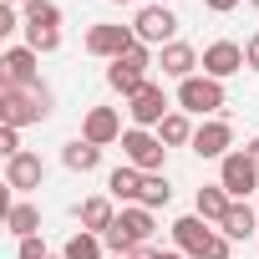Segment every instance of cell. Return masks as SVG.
<instances>
[{
  "label": "cell",
  "instance_id": "1",
  "mask_svg": "<svg viewBox=\"0 0 259 259\" xmlns=\"http://www.w3.org/2000/svg\"><path fill=\"white\" fill-rule=\"evenodd\" d=\"M51 117V87L36 81V87H0V122L6 127H31V122H46Z\"/></svg>",
  "mask_w": 259,
  "mask_h": 259
},
{
  "label": "cell",
  "instance_id": "2",
  "mask_svg": "<svg viewBox=\"0 0 259 259\" xmlns=\"http://www.w3.org/2000/svg\"><path fill=\"white\" fill-rule=\"evenodd\" d=\"M153 229H158V224H153V208L127 203V208L117 213V224H112L102 239H107V249H112V254H122V259H127L133 249H143V244L153 239Z\"/></svg>",
  "mask_w": 259,
  "mask_h": 259
},
{
  "label": "cell",
  "instance_id": "3",
  "mask_svg": "<svg viewBox=\"0 0 259 259\" xmlns=\"http://www.w3.org/2000/svg\"><path fill=\"white\" fill-rule=\"evenodd\" d=\"M173 244H178L188 259H229V239H224L219 229H208L198 213H188V219L173 224Z\"/></svg>",
  "mask_w": 259,
  "mask_h": 259
},
{
  "label": "cell",
  "instance_id": "4",
  "mask_svg": "<svg viewBox=\"0 0 259 259\" xmlns=\"http://www.w3.org/2000/svg\"><path fill=\"white\" fill-rule=\"evenodd\" d=\"M122 153H127V163H133L138 173H163L168 143L158 133H148V127H127V133H122Z\"/></svg>",
  "mask_w": 259,
  "mask_h": 259
},
{
  "label": "cell",
  "instance_id": "5",
  "mask_svg": "<svg viewBox=\"0 0 259 259\" xmlns=\"http://www.w3.org/2000/svg\"><path fill=\"white\" fill-rule=\"evenodd\" d=\"M178 112H198V117L224 112V81H213V76H188V81H178Z\"/></svg>",
  "mask_w": 259,
  "mask_h": 259
},
{
  "label": "cell",
  "instance_id": "6",
  "mask_svg": "<svg viewBox=\"0 0 259 259\" xmlns=\"http://www.w3.org/2000/svg\"><path fill=\"white\" fill-rule=\"evenodd\" d=\"M219 183H224V193H229L234 203H244V198L259 188V168H254V158H249V153H229V158L219 163Z\"/></svg>",
  "mask_w": 259,
  "mask_h": 259
},
{
  "label": "cell",
  "instance_id": "7",
  "mask_svg": "<svg viewBox=\"0 0 259 259\" xmlns=\"http://www.w3.org/2000/svg\"><path fill=\"white\" fill-rule=\"evenodd\" d=\"M173 31H178V16H173L168 6H143L138 21H133V36H138L143 46H158V51L173 41Z\"/></svg>",
  "mask_w": 259,
  "mask_h": 259
},
{
  "label": "cell",
  "instance_id": "8",
  "mask_svg": "<svg viewBox=\"0 0 259 259\" xmlns=\"http://www.w3.org/2000/svg\"><path fill=\"white\" fill-rule=\"evenodd\" d=\"M133 46H138L133 26H112V21H102V26L87 31V51H92V56H107V61H122Z\"/></svg>",
  "mask_w": 259,
  "mask_h": 259
},
{
  "label": "cell",
  "instance_id": "9",
  "mask_svg": "<svg viewBox=\"0 0 259 259\" xmlns=\"http://www.w3.org/2000/svg\"><path fill=\"white\" fill-rule=\"evenodd\" d=\"M127 117H133V127H158L168 117V92L158 81H148L138 97H127Z\"/></svg>",
  "mask_w": 259,
  "mask_h": 259
},
{
  "label": "cell",
  "instance_id": "10",
  "mask_svg": "<svg viewBox=\"0 0 259 259\" xmlns=\"http://www.w3.org/2000/svg\"><path fill=\"white\" fill-rule=\"evenodd\" d=\"M188 148H193L198 158H219V163H224V158H229V148H234V127H229L224 117H208L198 133H193V143H188Z\"/></svg>",
  "mask_w": 259,
  "mask_h": 259
},
{
  "label": "cell",
  "instance_id": "11",
  "mask_svg": "<svg viewBox=\"0 0 259 259\" xmlns=\"http://www.w3.org/2000/svg\"><path fill=\"white\" fill-rule=\"evenodd\" d=\"M234 71H244V46H239V41H213V46H203V76L224 81V76H234Z\"/></svg>",
  "mask_w": 259,
  "mask_h": 259
},
{
  "label": "cell",
  "instance_id": "12",
  "mask_svg": "<svg viewBox=\"0 0 259 259\" xmlns=\"http://www.w3.org/2000/svg\"><path fill=\"white\" fill-rule=\"evenodd\" d=\"M41 178H46L41 153H16V158H6V188L31 193V188H41Z\"/></svg>",
  "mask_w": 259,
  "mask_h": 259
},
{
  "label": "cell",
  "instance_id": "13",
  "mask_svg": "<svg viewBox=\"0 0 259 259\" xmlns=\"http://www.w3.org/2000/svg\"><path fill=\"white\" fill-rule=\"evenodd\" d=\"M36 51L31 46H11L6 56H0V81L6 87H36Z\"/></svg>",
  "mask_w": 259,
  "mask_h": 259
},
{
  "label": "cell",
  "instance_id": "14",
  "mask_svg": "<svg viewBox=\"0 0 259 259\" xmlns=\"http://www.w3.org/2000/svg\"><path fill=\"white\" fill-rule=\"evenodd\" d=\"M81 138H87V143H97V148L122 143V117H117L112 107H92V112H87V122H81Z\"/></svg>",
  "mask_w": 259,
  "mask_h": 259
},
{
  "label": "cell",
  "instance_id": "15",
  "mask_svg": "<svg viewBox=\"0 0 259 259\" xmlns=\"http://www.w3.org/2000/svg\"><path fill=\"white\" fill-rule=\"evenodd\" d=\"M158 66H163V76L188 81V76H198V71H193V66H198V51H193V46H183V41H168V46L158 51Z\"/></svg>",
  "mask_w": 259,
  "mask_h": 259
},
{
  "label": "cell",
  "instance_id": "16",
  "mask_svg": "<svg viewBox=\"0 0 259 259\" xmlns=\"http://www.w3.org/2000/svg\"><path fill=\"white\" fill-rule=\"evenodd\" d=\"M143 178H148V173H138L133 163H122V168H112V173H107V193L127 208V203H138V198H143Z\"/></svg>",
  "mask_w": 259,
  "mask_h": 259
},
{
  "label": "cell",
  "instance_id": "17",
  "mask_svg": "<svg viewBox=\"0 0 259 259\" xmlns=\"http://www.w3.org/2000/svg\"><path fill=\"white\" fill-rule=\"evenodd\" d=\"M193 208H198V219H203V224H224V213L234 208V198L224 193V183H203V188H198V198H193Z\"/></svg>",
  "mask_w": 259,
  "mask_h": 259
},
{
  "label": "cell",
  "instance_id": "18",
  "mask_svg": "<svg viewBox=\"0 0 259 259\" xmlns=\"http://www.w3.org/2000/svg\"><path fill=\"white\" fill-rule=\"evenodd\" d=\"M107 87H112V92H122V97H138V92L148 87V71H143V66H133V61L122 56V61H112V66H107Z\"/></svg>",
  "mask_w": 259,
  "mask_h": 259
},
{
  "label": "cell",
  "instance_id": "19",
  "mask_svg": "<svg viewBox=\"0 0 259 259\" xmlns=\"http://www.w3.org/2000/svg\"><path fill=\"white\" fill-rule=\"evenodd\" d=\"M117 198H87L81 208H76V219H81V229L87 234H107L112 224H117V208H112Z\"/></svg>",
  "mask_w": 259,
  "mask_h": 259
},
{
  "label": "cell",
  "instance_id": "20",
  "mask_svg": "<svg viewBox=\"0 0 259 259\" xmlns=\"http://www.w3.org/2000/svg\"><path fill=\"white\" fill-rule=\"evenodd\" d=\"M6 229H11L16 239H31V234H41V208H36V203H26V198H16V203L6 208Z\"/></svg>",
  "mask_w": 259,
  "mask_h": 259
},
{
  "label": "cell",
  "instance_id": "21",
  "mask_svg": "<svg viewBox=\"0 0 259 259\" xmlns=\"http://www.w3.org/2000/svg\"><path fill=\"white\" fill-rule=\"evenodd\" d=\"M61 163H66L71 173H92V168L102 163V148H97V143H87V138H71V143L61 148Z\"/></svg>",
  "mask_w": 259,
  "mask_h": 259
},
{
  "label": "cell",
  "instance_id": "22",
  "mask_svg": "<svg viewBox=\"0 0 259 259\" xmlns=\"http://www.w3.org/2000/svg\"><path fill=\"white\" fill-rule=\"evenodd\" d=\"M219 234H224V239H249V234H259V213H254L249 203H234V208L224 213Z\"/></svg>",
  "mask_w": 259,
  "mask_h": 259
},
{
  "label": "cell",
  "instance_id": "23",
  "mask_svg": "<svg viewBox=\"0 0 259 259\" xmlns=\"http://www.w3.org/2000/svg\"><path fill=\"white\" fill-rule=\"evenodd\" d=\"M193 133H198V127L188 122V112H168V117L158 122V138H163L168 148H183V143H193Z\"/></svg>",
  "mask_w": 259,
  "mask_h": 259
},
{
  "label": "cell",
  "instance_id": "24",
  "mask_svg": "<svg viewBox=\"0 0 259 259\" xmlns=\"http://www.w3.org/2000/svg\"><path fill=\"white\" fill-rule=\"evenodd\" d=\"M102 244H107L102 234H87V229H81V234H71V239H66L61 259H102Z\"/></svg>",
  "mask_w": 259,
  "mask_h": 259
},
{
  "label": "cell",
  "instance_id": "25",
  "mask_svg": "<svg viewBox=\"0 0 259 259\" xmlns=\"http://www.w3.org/2000/svg\"><path fill=\"white\" fill-rule=\"evenodd\" d=\"M138 203H143V208H168V203H173L168 178H163V173H148V178H143V198H138Z\"/></svg>",
  "mask_w": 259,
  "mask_h": 259
},
{
  "label": "cell",
  "instance_id": "26",
  "mask_svg": "<svg viewBox=\"0 0 259 259\" xmlns=\"http://www.w3.org/2000/svg\"><path fill=\"white\" fill-rule=\"evenodd\" d=\"M26 46H31L36 56H51V51H61V31H51V26H26Z\"/></svg>",
  "mask_w": 259,
  "mask_h": 259
},
{
  "label": "cell",
  "instance_id": "27",
  "mask_svg": "<svg viewBox=\"0 0 259 259\" xmlns=\"http://www.w3.org/2000/svg\"><path fill=\"white\" fill-rule=\"evenodd\" d=\"M26 26H51V31H61V6H51V0H31V6H26Z\"/></svg>",
  "mask_w": 259,
  "mask_h": 259
},
{
  "label": "cell",
  "instance_id": "28",
  "mask_svg": "<svg viewBox=\"0 0 259 259\" xmlns=\"http://www.w3.org/2000/svg\"><path fill=\"white\" fill-rule=\"evenodd\" d=\"M16 254H21V259H51V254H46V239H41V234L21 239V249H16Z\"/></svg>",
  "mask_w": 259,
  "mask_h": 259
},
{
  "label": "cell",
  "instance_id": "29",
  "mask_svg": "<svg viewBox=\"0 0 259 259\" xmlns=\"http://www.w3.org/2000/svg\"><path fill=\"white\" fill-rule=\"evenodd\" d=\"M0 153H6V158L26 153V148H21V127H0Z\"/></svg>",
  "mask_w": 259,
  "mask_h": 259
},
{
  "label": "cell",
  "instance_id": "30",
  "mask_svg": "<svg viewBox=\"0 0 259 259\" xmlns=\"http://www.w3.org/2000/svg\"><path fill=\"white\" fill-rule=\"evenodd\" d=\"M127 259H183V249H168V254H163V249H148V244H143V249L127 254Z\"/></svg>",
  "mask_w": 259,
  "mask_h": 259
},
{
  "label": "cell",
  "instance_id": "31",
  "mask_svg": "<svg viewBox=\"0 0 259 259\" xmlns=\"http://www.w3.org/2000/svg\"><path fill=\"white\" fill-rule=\"evenodd\" d=\"M21 26V16H16V6H0V36H11Z\"/></svg>",
  "mask_w": 259,
  "mask_h": 259
},
{
  "label": "cell",
  "instance_id": "32",
  "mask_svg": "<svg viewBox=\"0 0 259 259\" xmlns=\"http://www.w3.org/2000/svg\"><path fill=\"white\" fill-rule=\"evenodd\" d=\"M244 66H249V71H259V36H249V41H244Z\"/></svg>",
  "mask_w": 259,
  "mask_h": 259
},
{
  "label": "cell",
  "instance_id": "33",
  "mask_svg": "<svg viewBox=\"0 0 259 259\" xmlns=\"http://www.w3.org/2000/svg\"><path fill=\"white\" fill-rule=\"evenodd\" d=\"M203 6H208V11H213V16H229V11H234V6H239V0H203Z\"/></svg>",
  "mask_w": 259,
  "mask_h": 259
},
{
  "label": "cell",
  "instance_id": "34",
  "mask_svg": "<svg viewBox=\"0 0 259 259\" xmlns=\"http://www.w3.org/2000/svg\"><path fill=\"white\" fill-rule=\"evenodd\" d=\"M249 158H254V168H259V138H249V148H244Z\"/></svg>",
  "mask_w": 259,
  "mask_h": 259
},
{
  "label": "cell",
  "instance_id": "35",
  "mask_svg": "<svg viewBox=\"0 0 259 259\" xmlns=\"http://www.w3.org/2000/svg\"><path fill=\"white\" fill-rule=\"evenodd\" d=\"M6 6H31V0H6Z\"/></svg>",
  "mask_w": 259,
  "mask_h": 259
},
{
  "label": "cell",
  "instance_id": "36",
  "mask_svg": "<svg viewBox=\"0 0 259 259\" xmlns=\"http://www.w3.org/2000/svg\"><path fill=\"white\" fill-rule=\"evenodd\" d=\"M107 259H122V254H107Z\"/></svg>",
  "mask_w": 259,
  "mask_h": 259
},
{
  "label": "cell",
  "instance_id": "37",
  "mask_svg": "<svg viewBox=\"0 0 259 259\" xmlns=\"http://www.w3.org/2000/svg\"><path fill=\"white\" fill-rule=\"evenodd\" d=\"M249 6H259V0H249Z\"/></svg>",
  "mask_w": 259,
  "mask_h": 259
},
{
  "label": "cell",
  "instance_id": "38",
  "mask_svg": "<svg viewBox=\"0 0 259 259\" xmlns=\"http://www.w3.org/2000/svg\"><path fill=\"white\" fill-rule=\"evenodd\" d=\"M117 6H127V0H117Z\"/></svg>",
  "mask_w": 259,
  "mask_h": 259
},
{
  "label": "cell",
  "instance_id": "39",
  "mask_svg": "<svg viewBox=\"0 0 259 259\" xmlns=\"http://www.w3.org/2000/svg\"><path fill=\"white\" fill-rule=\"evenodd\" d=\"M158 6H168V0H158Z\"/></svg>",
  "mask_w": 259,
  "mask_h": 259
}]
</instances>
